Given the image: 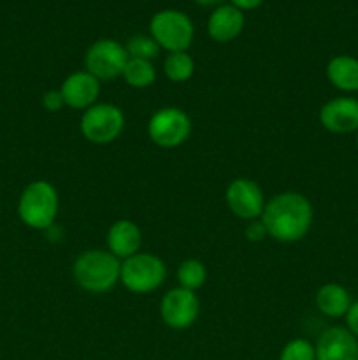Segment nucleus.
I'll return each mask as SVG.
<instances>
[{"instance_id":"2eb2a0df","label":"nucleus","mask_w":358,"mask_h":360,"mask_svg":"<svg viewBox=\"0 0 358 360\" xmlns=\"http://www.w3.org/2000/svg\"><path fill=\"white\" fill-rule=\"evenodd\" d=\"M105 245L107 250L119 260H126L128 257L135 255L140 252L142 246V232L139 225L132 220H116L109 227L107 236H105Z\"/></svg>"},{"instance_id":"9d476101","label":"nucleus","mask_w":358,"mask_h":360,"mask_svg":"<svg viewBox=\"0 0 358 360\" xmlns=\"http://www.w3.org/2000/svg\"><path fill=\"white\" fill-rule=\"evenodd\" d=\"M200 313V301L195 292L186 288H171L160 301V319L174 330L190 329Z\"/></svg>"},{"instance_id":"a878e982","label":"nucleus","mask_w":358,"mask_h":360,"mask_svg":"<svg viewBox=\"0 0 358 360\" xmlns=\"http://www.w3.org/2000/svg\"><path fill=\"white\" fill-rule=\"evenodd\" d=\"M263 0H230V4L234 7H237L239 11H253V9H258L262 6Z\"/></svg>"},{"instance_id":"ddd939ff","label":"nucleus","mask_w":358,"mask_h":360,"mask_svg":"<svg viewBox=\"0 0 358 360\" xmlns=\"http://www.w3.org/2000/svg\"><path fill=\"white\" fill-rule=\"evenodd\" d=\"M60 91H62L67 108L86 111L88 108L97 104V98L100 95V81L86 70H77L63 79Z\"/></svg>"},{"instance_id":"423d86ee","label":"nucleus","mask_w":358,"mask_h":360,"mask_svg":"<svg viewBox=\"0 0 358 360\" xmlns=\"http://www.w3.org/2000/svg\"><path fill=\"white\" fill-rule=\"evenodd\" d=\"M79 130L84 139L91 144H111L125 130V115L116 104L97 102L83 111Z\"/></svg>"},{"instance_id":"4be33fe9","label":"nucleus","mask_w":358,"mask_h":360,"mask_svg":"<svg viewBox=\"0 0 358 360\" xmlns=\"http://www.w3.org/2000/svg\"><path fill=\"white\" fill-rule=\"evenodd\" d=\"M277 360H316L314 345L304 338H295L284 345Z\"/></svg>"},{"instance_id":"4468645a","label":"nucleus","mask_w":358,"mask_h":360,"mask_svg":"<svg viewBox=\"0 0 358 360\" xmlns=\"http://www.w3.org/2000/svg\"><path fill=\"white\" fill-rule=\"evenodd\" d=\"M244 30V13L232 4H221L214 7L207 20V34L214 42L227 44L237 39Z\"/></svg>"},{"instance_id":"7ed1b4c3","label":"nucleus","mask_w":358,"mask_h":360,"mask_svg":"<svg viewBox=\"0 0 358 360\" xmlns=\"http://www.w3.org/2000/svg\"><path fill=\"white\" fill-rule=\"evenodd\" d=\"M60 210V197L55 186L46 179L28 183L18 199V217L21 224L34 231L53 227Z\"/></svg>"},{"instance_id":"cd10ccee","label":"nucleus","mask_w":358,"mask_h":360,"mask_svg":"<svg viewBox=\"0 0 358 360\" xmlns=\"http://www.w3.org/2000/svg\"><path fill=\"white\" fill-rule=\"evenodd\" d=\"M357 150H358V132H357Z\"/></svg>"},{"instance_id":"5701e85b","label":"nucleus","mask_w":358,"mask_h":360,"mask_svg":"<svg viewBox=\"0 0 358 360\" xmlns=\"http://www.w3.org/2000/svg\"><path fill=\"white\" fill-rule=\"evenodd\" d=\"M42 105H44L46 111L49 112H58L60 109L65 108V101H63V95L60 90H48L42 95Z\"/></svg>"},{"instance_id":"0eeeda50","label":"nucleus","mask_w":358,"mask_h":360,"mask_svg":"<svg viewBox=\"0 0 358 360\" xmlns=\"http://www.w3.org/2000/svg\"><path fill=\"white\" fill-rule=\"evenodd\" d=\"M192 120L179 108H161L147 122V137L164 150H174L192 136Z\"/></svg>"},{"instance_id":"dca6fc26","label":"nucleus","mask_w":358,"mask_h":360,"mask_svg":"<svg viewBox=\"0 0 358 360\" xmlns=\"http://www.w3.org/2000/svg\"><path fill=\"white\" fill-rule=\"evenodd\" d=\"M353 301L347 292L346 287L340 283H330L321 285L316 290L314 295V306L321 315L329 316V319H344L347 309L351 308Z\"/></svg>"},{"instance_id":"6e6552de","label":"nucleus","mask_w":358,"mask_h":360,"mask_svg":"<svg viewBox=\"0 0 358 360\" xmlns=\"http://www.w3.org/2000/svg\"><path fill=\"white\" fill-rule=\"evenodd\" d=\"M128 53L121 42L114 39H98L84 55V70L98 81H112L123 74Z\"/></svg>"},{"instance_id":"39448f33","label":"nucleus","mask_w":358,"mask_h":360,"mask_svg":"<svg viewBox=\"0 0 358 360\" xmlns=\"http://www.w3.org/2000/svg\"><path fill=\"white\" fill-rule=\"evenodd\" d=\"M150 35L167 53L188 51L195 37V27L183 11L164 9L151 18Z\"/></svg>"},{"instance_id":"20e7f679","label":"nucleus","mask_w":358,"mask_h":360,"mask_svg":"<svg viewBox=\"0 0 358 360\" xmlns=\"http://www.w3.org/2000/svg\"><path fill=\"white\" fill-rule=\"evenodd\" d=\"M165 278H167V266L160 257L153 253L139 252L126 260H121L119 283L132 294H151L164 285Z\"/></svg>"},{"instance_id":"412c9836","label":"nucleus","mask_w":358,"mask_h":360,"mask_svg":"<svg viewBox=\"0 0 358 360\" xmlns=\"http://www.w3.org/2000/svg\"><path fill=\"white\" fill-rule=\"evenodd\" d=\"M125 49L128 53V58L150 60V62H153L160 55V46L151 35H133L125 44Z\"/></svg>"},{"instance_id":"bb28decb","label":"nucleus","mask_w":358,"mask_h":360,"mask_svg":"<svg viewBox=\"0 0 358 360\" xmlns=\"http://www.w3.org/2000/svg\"><path fill=\"white\" fill-rule=\"evenodd\" d=\"M195 4H199V6L202 7H211V6H221L223 4V0H193Z\"/></svg>"},{"instance_id":"f257e3e1","label":"nucleus","mask_w":358,"mask_h":360,"mask_svg":"<svg viewBox=\"0 0 358 360\" xmlns=\"http://www.w3.org/2000/svg\"><path fill=\"white\" fill-rule=\"evenodd\" d=\"M269 238L279 243L302 241L314 220L312 204L300 192H281L267 200L260 217Z\"/></svg>"},{"instance_id":"9b49d317","label":"nucleus","mask_w":358,"mask_h":360,"mask_svg":"<svg viewBox=\"0 0 358 360\" xmlns=\"http://www.w3.org/2000/svg\"><path fill=\"white\" fill-rule=\"evenodd\" d=\"M319 123L332 134L358 132V98L343 95L326 101L319 109Z\"/></svg>"},{"instance_id":"1a4fd4ad","label":"nucleus","mask_w":358,"mask_h":360,"mask_svg":"<svg viewBox=\"0 0 358 360\" xmlns=\"http://www.w3.org/2000/svg\"><path fill=\"white\" fill-rule=\"evenodd\" d=\"M225 200L234 217L239 220H258L265 207V193L262 186L249 178H235L228 183Z\"/></svg>"},{"instance_id":"f3484780","label":"nucleus","mask_w":358,"mask_h":360,"mask_svg":"<svg viewBox=\"0 0 358 360\" xmlns=\"http://www.w3.org/2000/svg\"><path fill=\"white\" fill-rule=\"evenodd\" d=\"M326 79L343 94L358 91V58L351 55H337L326 63Z\"/></svg>"},{"instance_id":"a211bd4d","label":"nucleus","mask_w":358,"mask_h":360,"mask_svg":"<svg viewBox=\"0 0 358 360\" xmlns=\"http://www.w3.org/2000/svg\"><path fill=\"white\" fill-rule=\"evenodd\" d=\"M121 77L130 88L144 90V88H150L157 81V69H154L153 62H150V60L128 58Z\"/></svg>"},{"instance_id":"b1692460","label":"nucleus","mask_w":358,"mask_h":360,"mask_svg":"<svg viewBox=\"0 0 358 360\" xmlns=\"http://www.w3.org/2000/svg\"><path fill=\"white\" fill-rule=\"evenodd\" d=\"M244 236H246V239L251 243H260V241H263L265 238H269V236H267V231H265V225L262 224V220L248 221Z\"/></svg>"},{"instance_id":"f03ea898","label":"nucleus","mask_w":358,"mask_h":360,"mask_svg":"<svg viewBox=\"0 0 358 360\" xmlns=\"http://www.w3.org/2000/svg\"><path fill=\"white\" fill-rule=\"evenodd\" d=\"M121 260L109 250H86L72 266V276L77 287L88 294H105L119 283Z\"/></svg>"},{"instance_id":"aec40b11","label":"nucleus","mask_w":358,"mask_h":360,"mask_svg":"<svg viewBox=\"0 0 358 360\" xmlns=\"http://www.w3.org/2000/svg\"><path fill=\"white\" fill-rule=\"evenodd\" d=\"M175 278H178L179 287L197 292L206 285L207 269L199 259H186L179 264L178 271H175Z\"/></svg>"},{"instance_id":"393cba45","label":"nucleus","mask_w":358,"mask_h":360,"mask_svg":"<svg viewBox=\"0 0 358 360\" xmlns=\"http://www.w3.org/2000/svg\"><path fill=\"white\" fill-rule=\"evenodd\" d=\"M344 320H346V329L358 340V301H354L353 304H351V308L347 309Z\"/></svg>"},{"instance_id":"f8f14e48","label":"nucleus","mask_w":358,"mask_h":360,"mask_svg":"<svg viewBox=\"0 0 358 360\" xmlns=\"http://www.w3.org/2000/svg\"><path fill=\"white\" fill-rule=\"evenodd\" d=\"M316 360H358V340L346 327L333 326L319 334Z\"/></svg>"},{"instance_id":"6ab92c4d","label":"nucleus","mask_w":358,"mask_h":360,"mask_svg":"<svg viewBox=\"0 0 358 360\" xmlns=\"http://www.w3.org/2000/svg\"><path fill=\"white\" fill-rule=\"evenodd\" d=\"M164 72L172 83H185L195 72V62L188 51L168 53L164 60Z\"/></svg>"}]
</instances>
